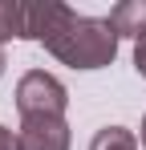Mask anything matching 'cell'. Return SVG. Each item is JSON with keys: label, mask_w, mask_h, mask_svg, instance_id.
I'll return each mask as SVG.
<instances>
[{"label": "cell", "mask_w": 146, "mask_h": 150, "mask_svg": "<svg viewBox=\"0 0 146 150\" xmlns=\"http://www.w3.org/2000/svg\"><path fill=\"white\" fill-rule=\"evenodd\" d=\"M118 41L122 37H118V28L110 25V16H77L73 12V21L45 49L61 65H69V69H106L118 57Z\"/></svg>", "instance_id": "6da1fadb"}, {"label": "cell", "mask_w": 146, "mask_h": 150, "mask_svg": "<svg viewBox=\"0 0 146 150\" xmlns=\"http://www.w3.org/2000/svg\"><path fill=\"white\" fill-rule=\"evenodd\" d=\"M16 110H21V118H65L69 89L61 77L45 73V69H28L16 81Z\"/></svg>", "instance_id": "7a4b0ae2"}, {"label": "cell", "mask_w": 146, "mask_h": 150, "mask_svg": "<svg viewBox=\"0 0 146 150\" xmlns=\"http://www.w3.org/2000/svg\"><path fill=\"white\" fill-rule=\"evenodd\" d=\"M16 142H21V150H69L73 134L65 118H21Z\"/></svg>", "instance_id": "3957f363"}, {"label": "cell", "mask_w": 146, "mask_h": 150, "mask_svg": "<svg viewBox=\"0 0 146 150\" xmlns=\"http://www.w3.org/2000/svg\"><path fill=\"white\" fill-rule=\"evenodd\" d=\"M110 25L118 28V37L142 41L146 37V0H122L110 8Z\"/></svg>", "instance_id": "277c9868"}, {"label": "cell", "mask_w": 146, "mask_h": 150, "mask_svg": "<svg viewBox=\"0 0 146 150\" xmlns=\"http://www.w3.org/2000/svg\"><path fill=\"white\" fill-rule=\"evenodd\" d=\"M24 41V0H0V45Z\"/></svg>", "instance_id": "5b68a950"}, {"label": "cell", "mask_w": 146, "mask_h": 150, "mask_svg": "<svg viewBox=\"0 0 146 150\" xmlns=\"http://www.w3.org/2000/svg\"><path fill=\"white\" fill-rule=\"evenodd\" d=\"M89 150H138V134L126 126H101L89 138Z\"/></svg>", "instance_id": "8992f818"}, {"label": "cell", "mask_w": 146, "mask_h": 150, "mask_svg": "<svg viewBox=\"0 0 146 150\" xmlns=\"http://www.w3.org/2000/svg\"><path fill=\"white\" fill-rule=\"evenodd\" d=\"M134 69H138V77H146V37L134 41Z\"/></svg>", "instance_id": "52a82bcc"}, {"label": "cell", "mask_w": 146, "mask_h": 150, "mask_svg": "<svg viewBox=\"0 0 146 150\" xmlns=\"http://www.w3.org/2000/svg\"><path fill=\"white\" fill-rule=\"evenodd\" d=\"M0 150H21V142H16V130L0 126Z\"/></svg>", "instance_id": "ba28073f"}, {"label": "cell", "mask_w": 146, "mask_h": 150, "mask_svg": "<svg viewBox=\"0 0 146 150\" xmlns=\"http://www.w3.org/2000/svg\"><path fill=\"white\" fill-rule=\"evenodd\" d=\"M4 65H8V57H4V49H0V73H4Z\"/></svg>", "instance_id": "9c48e42d"}, {"label": "cell", "mask_w": 146, "mask_h": 150, "mask_svg": "<svg viewBox=\"0 0 146 150\" xmlns=\"http://www.w3.org/2000/svg\"><path fill=\"white\" fill-rule=\"evenodd\" d=\"M142 150H146V118H142Z\"/></svg>", "instance_id": "30bf717a"}]
</instances>
